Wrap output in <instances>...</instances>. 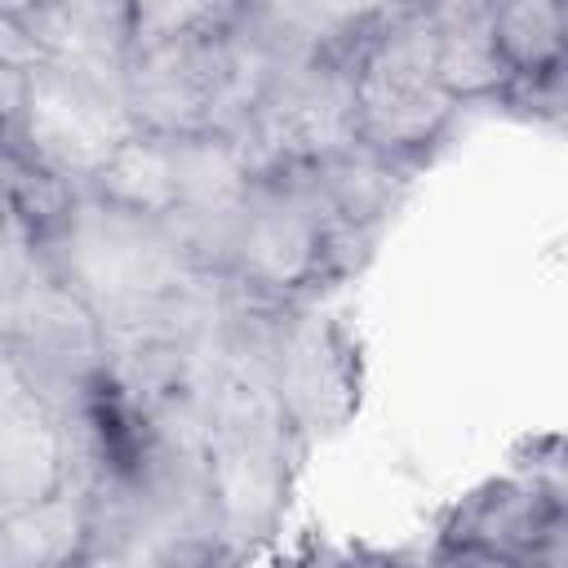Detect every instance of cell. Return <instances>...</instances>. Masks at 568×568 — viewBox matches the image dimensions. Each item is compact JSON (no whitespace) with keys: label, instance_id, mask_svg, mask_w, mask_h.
I'll use <instances>...</instances> for the list:
<instances>
[{"label":"cell","instance_id":"cell-1","mask_svg":"<svg viewBox=\"0 0 568 568\" xmlns=\"http://www.w3.org/2000/svg\"><path fill=\"white\" fill-rule=\"evenodd\" d=\"M302 435L293 430L275 377L244 364H222L209 382L204 453L213 475L217 532L235 555L266 541L284 515L293 457Z\"/></svg>","mask_w":568,"mask_h":568},{"label":"cell","instance_id":"cell-2","mask_svg":"<svg viewBox=\"0 0 568 568\" xmlns=\"http://www.w3.org/2000/svg\"><path fill=\"white\" fill-rule=\"evenodd\" d=\"M53 280L75 293L98 324H120L155 306L186 275H195L164 217L129 213L75 191L58 222L36 235Z\"/></svg>","mask_w":568,"mask_h":568},{"label":"cell","instance_id":"cell-3","mask_svg":"<svg viewBox=\"0 0 568 568\" xmlns=\"http://www.w3.org/2000/svg\"><path fill=\"white\" fill-rule=\"evenodd\" d=\"M368 248L373 244L342 235L324 217L306 169L288 164L248 178L226 280L253 297L297 306V297H306L311 288L351 275L368 257Z\"/></svg>","mask_w":568,"mask_h":568},{"label":"cell","instance_id":"cell-4","mask_svg":"<svg viewBox=\"0 0 568 568\" xmlns=\"http://www.w3.org/2000/svg\"><path fill=\"white\" fill-rule=\"evenodd\" d=\"M133 133L138 124L124 98V67L44 58L36 71H27L13 138L49 178L67 182L71 191H84Z\"/></svg>","mask_w":568,"mask_h":568},{"label":"cell","instance_id":"cell-5","mask_svg":"<svg viewBox=\"0 0 568 568\" xmlns=\"http://www.w3.org/2000/svg\"><path fill=\"white\" fill-rule=\"evenodd\" d=\"M453 115L457 102L435 84L430 4H395L355 67L359 146L413 164Z\"/></svg>","mask_w":568,"mask_h":568},{"label":"cell","instance_id":"cell-6","mask_svg":"<svg viewBox=\"0 0 568 568\" xmlns=\"http://www.w3.org/2000/svg\"><path fill=\"white\" fill-rule=\"evenodd\" d=\"M248 178L351 151L355 138V62L302 58L271 67L248 115L226 133Z\"/></svg>","mask_w":568,"mask_h":568},{"label":"cell","instance_id":"cell-7","mask_svg":"<svg viewBox=\"0 0 568 568\" xmlns=\"http://www.w3.org/2000/svg\"><path fill=\"white\" fill-rule=\"evenodd\" d=\"M248 191V164L226 133L173 138V213L164 217L195 271L222 275Z\"/></svg>","mask_w":568,"mask_h":568},{"label":"cell","instance_id":"cell-8","mask_svg":"<svg viewBox=\"0 0 568 568\" xmlns=\"http://www.w3.org/2000/svg\"><path fill=\"white\" fill-rule=\"evenodd\" d=\"M568 528V497L559 470H519L470 488L439 524V541L479 546L506 559H524L550 532Z\"/></svg>","mask_w":568,"mask_h":568},{"label":"cell","instance_id":"cell-9","mask_svg":"<svg viewBox=\"0 0 568 568\" xmlns=\"http://www.w3.org/2000/svg\"><path fill=\"white\" fill-rule=\"evenodd\" d=\"M275 395L297 435L333 430L355 399L351 355H346L342 333L328 320L306 315L302 306H288L284 328H280Z\"/></svg>","mask_w":568,"mask_h":568},{"label":"cell","instance_id":"cell-10","mask_svg":"<svg viewBox=\"0 0 568 568\" xmlns=\"http://www.w3.org/2000/svg\"><path fill=\"white\" fill-rule=\"evenodd\" d=\"M302 169H306V182H311L324 217L342 235L364 240V244H373L377 231L390 222V213L399 209V200L408 191V173H413L408 160L377 155L359 142L351 151L311 160Z\"/></svg>","mask_w":568,"mask_h":568},{"label":"cell","instance_id":"cell-11","mask_svg":"<svg viewBox=\"0 0 568 568\" xmlns=\"http://www.w3.org/2000/svg\"><path fill=\"white\" fill-rule=\"evenodd\" d=\"M435 22V84L462 106L510 89V67L493 36V0H444L430 4Z\"/></svg>","mask_w":568,"mask_h":568},{"label":"cell","instance_id":"cell-12","mask_svg":"<svg viewBox=\"0 0 568 568\" xmlns=\"http://www.w3.org/2000/svg\"><path fill=\"white\" fill-rule=\"evenodd\" d=\"M22 22L53 62L124 67L133 40V4L120 0H31Z\"/></svg>","mask_w":568,"mask_h":568},{"label":"cell","instance_id":"cell-13","mask_svg":"<svg viewBox=\"0 0 568 568\" xmlns=\"http://www.w3.org/2000/svg\"><path fill=\"white\" fill-rule=\"evenodd\" d=\"M89 555V510L75 488L0 515V568H80Z\"/></svg>","mask_w":568,"mask_h":568},{"label":"cell","instance_id":"cell-14","mask_svg":"<svg viewBox=\"0 0 568 568\" xmlns=\"http://www.w3.org/2000/svg\"><path fill=\"white\" fill-rule=\"evenodd\" d=\"M62 488V444L53 413L0 422V515L27 510Z\"/></svg>","mask_w":568,"mask_h":568},{"label":"cell","instance_id":"cell-15","mask_svg":"<svg viewBox=\"0 0 568 568\" xmlns=\"http://www.w3.org/2000/svg\"><path fill=\"white\" fill-rule=\"evenodd\" d=\"M106 204H120L129 213L169 217L173 213V138L133 133L84 186Z\"/></svg>","mask_w":568,"mask_h":568},{"label":"cell","instance_id":"cell-16","mask_svg":"<svg viewBox=\"0 0 568 568\" xmlns=\"http://www.w3.org/2000/svg\"><path fill=\"white\" fill-rule=\"evenodd\" d=\"M493 36L515 80L568 67V4L564 0L493 4Z\"/></svg>","mask_w":568,"mask_h":568},{"label":"cell","instance_id":"cell-17","mask_svg":"<svg viewBox=\"0 0 568 568\" xmlns=\"http://www.w3.org/2000/svg\"><path fill=\"white\" fill-rule=\"evenodd\" d=\"M231 4L213 0V4H191V0H142L133 4V40H129V53L133 49H151V44H169V40H182V36H195V31H209L217 22H226Z\"/></svg>","mask_w":568,"mask_h":568},{"label":"cell","instance_id":"cell-18","mask_svg":"<svg viewBox=\"0 0 568 568\" xmlns=\"http://www.w3.org/2000/svg\"><path fill=\"white\" fill-rule=\"evenodd\" d=\"M44 62V49L22 22V4H0V67L4 71H36Z\"/></svg>","mask_w":568,"mask_h":568},{"label":"cell","instance_id":"cell-19","mask_svg":"<svg viewBox=\"0 0 568 568\" xmlns=\"http://www.w3.org/2000/svg\"><path fill=\"white\" fill-rule=\"evenodd\" d=\"M564 67H555V71H546V75H524V80H510V89H506V98L510 102H524V106H532V115H546V120H564V102H568V93H564Z\"/></svg>","mask_w":568,"mask_h":568},{"label":"cell","instance_id":"cell-20","mask_svg":"<svg viewBox=\"0 0 568 568\" xmlns=\"http://www.w3.org/2000/svg\"><path fill=\"white\" fill-rule=\"evenodd\" d=\"M417 568H519L515 559L506 555H493V550H479V546H462V541H439L422 555Z\"/></svg>","mask_w":568,"mask_h":568},{"label":"cell","instance_id":"cell-21","mask_svg":"<svg viewBox=\"0 0 568 568\" xmlns=\"http://www.w3.org/2000/svg\"><path fill=\"white\" fill-rule=\"evenodd\" d=\"M422 555L408 550H382V546H342L324 559V568H417Z\"/></svg>","mask_w":568,"mask_h":568},{"label":"cell","instance_id":"cell-22","mask_svg":"<svg viewBox=\"0 0 568 568\" xmlns=\"http://www.w3.org/2000/svg\"><path fill=\"white\" fill-rule=\"evenodd\" d=\"M80 568H151V550L138 546V550H89L80 559Z\"/></svg>","mask_w":568,"mask_h":568}]
</instances>
